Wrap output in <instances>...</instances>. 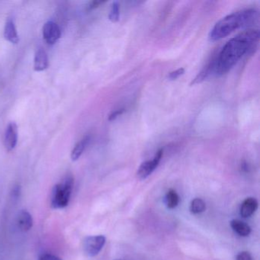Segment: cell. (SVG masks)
Instances as JSON below:
<instances>
[{
	"mask_svg": "<svg viewBox=\"0 0 260 260\" xmlns=\"http://www.w3.org/2000/svg\"><path fill=\"white\" fill-rule=\"evenodd\" d=\"M179 197L175 190L170 189L167 194V205L170 209H173L179 205Z\"/></svg>",
	"mask_w": 260,
	"mask_h": 260,
	"instance_id": "obj_15",
	"label": "cell"
},
{
	"mask_svg": "<svg viewBox=\"0 0 260 260\" xmlns=\"http://www.w3.org/2000/svg\"><path fill=\"white\" fill-rule=\"evenodd\" d=\"M120 7L118 2L113 3L109 13V19L111 22H117L119 20Z\"/></svg>",
	"mask_w": 260,
	"mask_h": 260,
	"instance_id": "obj_17",
	"label": "cell"
},
{
	"mask_svg": "<svg viewBox=\"0 0 260 260\" xmlns=\"http://www.w3.org/2000/svg\"><path fill=\"white\" fill-rule=\"evenodd\" d=\"M258 13L255 10H244L225 16L211 30L209 39L217 42L230 36L236 30L249 26L258 21Z\"/></svg>",
	"mask_w": 260,
	"mask_h": 260,
	"instance_id": "obj_2",
	"label": "cell"
},
{
	"mask_svg": "<svg viewBox=\"0 0 260 260\" xmlns=\"http://www.w3.org/2000/svg\"><path fill=\"white\" fill-rule=\"evenodd\" d=\"M89 141H90V137L87 135L77 143V145L74 147L72 152H71V156L73 161H77L82 156L86 146L89 144Z\"/></svg>",
	"mask_w": 260,
	"mask_h": 260,
	"instance_id": "obj_13",
	"label": "cell"
},
{
	"mask_svg": "<svg viewBox=\"0 0 260 260\" xmlns=\"http://www.w3.org/2000/svg\"><path fill=\"white\" fill-rule=\"evenodd\" d=\"M74 183V177L69 174L54 187L51 196V207L54 209H62L69 205Z\"/></svg>",
	"mask_w": 260,
	"mask_h": 260,
	"instance_id": "obj_3",
	"label": "cell"
},
{
	"mask_svg": "<svg viewBox=\"0 0 260 260\" xmlns=\"http://www.w3.org/2000/svg\"><path fill=\"white\" fill-rule=\"evenodd\" d=\"M214 60H211L206 67L203 68L202 71L196 76V78L192 80L191 85L199 84V83H202L205 81L206 79H208L211 74H214Z\"/></svg>",
	"mask_w": 260,
	"mask_h": 260,
	"instance_id": "obj_12",
	"label": "cell"
},
{
	"mask_svg": "<svg viewBox=\"0 0 260 260\" xmlns=\"http://www.w3.org/2000/svg\"><path fill=\"white\" fill-rule=\"evenodd\" d=\"M61 36V31L57 24L52 21H48L44 25L43 37L45 42L50 45H54Z\"/></svg>",
	"mask_w": 260,
	"mask_h": 260,
	"instance_id": "obj_6",
	"label": "cell"
},
{
	"mask_svg": "<svg viewBox=\"0 0 260 260\" xmlns=\"http://www.w3.org/2000/svg\"><path fill=\"white\" fill-rule=\"evenodd\" d=\"M49 66V60L46 51L42 48L36 51L34 59V70L37 72L44 71Z\"/></svg>",
	"mask_w": 260,
	"mask_h": 260,
	"instance_id": "obj_8",
	"label": "cell"
},
{
	"mask_svg": "<svg viewBox=\"0 0 260 260\" xmlns=\"http://www.w3.org/2000/svg\"><path fill=\"white\" fill-rule=\"evenodd\" d=\"M106 237L103 235L90 236L85 239L83 249L89 257H94L100 253L106 243Z\"/></svg>",
	"mask_w": 260,
	"mask_h": 260,
	"instance_id": "obj_4",
	"label": "cell"
},
{
	"mask_svg": "<svg viewBox=\"0 0 260 260\" xmlns=\"http://www.w3.org/2000/svg\"><path fill=\"white\" fill-rule=\"evenodd\" d=\"M103 4V2H102V1H93V2L89 4V7H88V10H93V9L97 8V7H100V5H101V4Z\"/></svg>",
	"mask_w": 260,
	"mask_h": 260,
	"instance_id": "obj_22",
	"label": "cell"
},
{
	"mask_svg": "<svg viewBox=\"0 0 260 260\" xmlns=\"http://www.w3.org/2000/svg\"><path fill=\"white\" fill-rule=\"evenodd\" d=\"M4 37L6 40L12 44H18L19 42V35L15 25L14 20L11 18L7 19L4 28Z\"/></svg>",
	"mask_w": 260,
	"mask_h": 260,
	"instance_id": "obj_10",
	"label": "cell"
},
{
	"mask_svg": "<svg viewBox=\"0 0 260 260\" xmlns=\"http://www.w3.org/2000/svg\"><path fill=\"white\" fill-rule=\"evenodd\" d=\"M17 225L19 229L22 232H27L32 228V216L28 211L22 210L19 213L17 217Z\"/></svg>",
	"mask_w": 260,
	"mask_h": 260,
	"instance_id": "obj_9",
	"label": "cell"
},
{
	"mask_svg": "<svg viewBox=\"0 0 260 260\" xmlns=\"http://www.w3.org/2000/svg\"><path fill=\"white\" fill-rule=\"evenodd\" d=\"M185 74V69L184 68H179L176 71H173L170 73L168 75V79L170 80H175L179 78L180 76L183 75Z\"/></svg>",
	"mask_w": 260,
	"mask_h": 260,
	"instance_id": "obj_18",
	"label": "cell"
},
{
	"mask_svg": "<svg viewBox=\"0 0 260 260\" xmlns=\"http://www.w3.org/2000/svg\"><path fill=\"white\" fill-rule=\"evenodd\" d=\"M205 208H206V205L202 199H194V200L191 201L190 211L193 214H200L204 212Z\"/></svg>",
	"mask_w": 260,
	"mask_h": 260,
	"instance_id": "obj_16",
	"label": "cell"
},
{
	"mask_svg": "<svg viewBox=\"0 0 260 260\" xmlns=\"http://www.w3.org/2000/svg\"><path fill=\"white\" fill-rule=\"evenodd\" d=\"M258 208V202L254 198H247L243 201L240 208V214L242 217L246 218L252 216Z\"/></svg>",
	"mask_w": 260,
	"mask_h": 260,
	"instance_id": "obj_11",
	"label": "cell"
},
{
	"mask_svg": "<svg viewBox=\"0 0 260 260\" xmlns=\"http://www.w3.org/2000/svg\"><path fill=\"white\" fill-rule=\"evenodd\" d=\"M162 155H164V150H159L155 155L154 158L152 160L146 161L141 164V167L138 169L137 176L140 179H144L148 177L155 169L158 167V165L162 159Z\"/></svg>",
	"mask_w": 260,
	"mask_h": 260,
	"instance_id": "obj_5",
	"label": "cell"
},
{
	"mask_svg": "<svg viewBox=\"0 0 260 260\" xmlns=\"http://www.w3.org/2000/svg\"><path fill=\"white\" fill-rule=\"evenodd\" d=\"M258 40L259 31L258 30H248L231 39L223 47L217 58L214 60V74L223 75L228 73L258 43Z\"/></svg>",
	"mask_w": 260,
	"mask_h": 260,
	"instance_id": "obj_1",
	"label": "cell"
},
{
	"mask_svg": "<svg viewBox=\"0 0 260 260\" xmlns=\"http://www.w3.org/2000/svg\"><path fill=\"white\" fill-rule=\"evenodd\" d=\"M237 260H252V257L249 252L243 251L237 255Z\"/></svg>",
	"mask_w": 260,
	"mask_h": 260,
	"instance_id": "obj_19",
	"label": "cell"
},
{
	"mask_svg": "<svg viewBox=\"0 0 260 260\" xmlns=\"http://www.w3.org/2000/svg\"><path fill=\"white\" fill-rule=\"evenodd\" d=\"M39 260H62L60 259L59 257L56 256V255H52V254H44L39 258Z\"/></svg>",
	"mask_w": 260,
	"mask_h": 260,
	"instance_id": "obj_21",
	"label": "cell"
},
{
	"mask_svg": "<svg viewBox=\"0 0 260 260\" xmlns=\"http://www.w3.org/2000/svg\"><path fill=\"white\" fill-rule=\"evenodd\" d=\"M232 229L241 237H247L250 234L251 228L244 222L240 220H233L231 222Z\"/></svg>",
	"mask_w": 260,
	"mask_h": 260,
	"instance_id": "obj_14",
	"label": "cell"
},
{
	"mask_svg": "<svg viewBox=\"0 0 260 260\" xmlns=\"http://www.w3.org/2000/svg\"><path fill=\"white\" fill-rule=\"evenodd\" d=\"M20 187L19 186H16L14 188H13V196L16 198H18L19 196V194H20Z\"/></svg>",
	"mask_w": 260,
	"mask_h": 260,
	"instance_id": "obj_23",
	"label": "cell"
},
{
	"mask_svg": "<svg viewBox=\"0 0 260 260\" xmlns=\"http://www.w3.org/2000/svg\"><path fill=\"white\" fill-rule=\"evenodd\" d=\"M18 142V126L15 122H10L4 134V146L7 151L14 150Z\"/></svg>",
	"mask_w": 260,
	"mask_h": 260,
	"instance_id": "obj_7",
	"label": "cell"
},
{
	"mask_svg": "<svg viewBox=\"0 0 260 260\" xmlns=\"http://www.w3.org/2000/svg\"><path fill=\"white\" fill-rule=\"evenodd\" d=\"M124 112V109H118V110L115 111V112H112L109 117V121H114V120L116 119L118 116L122 115Z\"/></svg>",
	"mask_w": 260,
	"mask_h": 260,
	"instance_id": "obj_20",
	"label": "cell"
}]
</instances>
